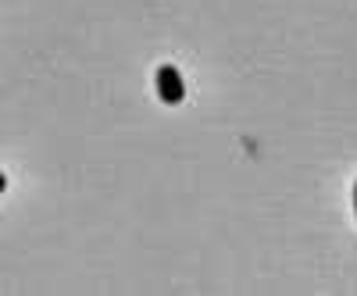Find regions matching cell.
Wrapping results in <instances>:
<instances>
[{"label": "cell", "mask_w": 357, "mask_h": 296, "mask_svg": "<svg viewBox=\"0 0 357 296\" xmlns=\"http://www.w3.org/2000/svg\"><path fill=\"white\" fill-rule=\"evenodd\" d=\"M158 97L165 104H183L186 100V86H183V75H178L175 65H161L158 68Z\"/></svg>", "instance_id": "obj_1"}, {"label": "cell", "mask_w": 357, "mask_h": 296, "mask_svg": "<svg viewBox=\"0 0 357 296\" xmlns=\"http://www.w3.org/2000/svg\"><path fill=\"white\" fill-rule=\"evenodd\" d=\"M354 215H357V186H354Z\"/></svg>", "instance_id": "obj_2"}]
</instances>
